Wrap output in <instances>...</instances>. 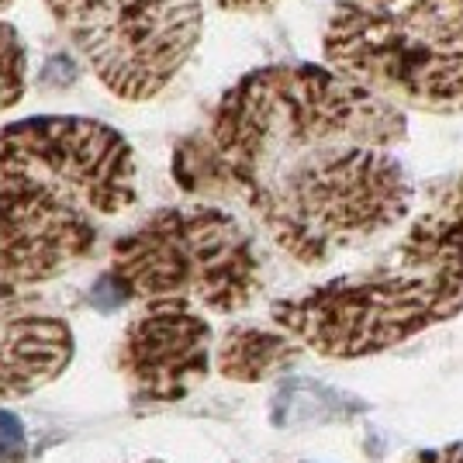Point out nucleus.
<instances>
[{
    "label": "nucleus",
    "instance_id": "0eeeda50",
    "mask_svg": "<svg viewBox=\"0 0 463 463\" xmlns=\"http://www.w3.org/2000/svg\"><path fill=\"white\" fill-rule=\"evenodd\" d=\"M136 402H176L212 367V322L191 305H146L118 346Z\"/></svg>",
    "mask_w": 463,
    "mask_h": 463
},
{
    "label": "nucleus",
    "instance_id": "423d86ee",
    "mask_svg": "<svg viewBox=\"0 0 463 463\" xmlns=\"http://www.w3.org/2000/svg\"><path fill=\"white\" fill-rule=\"evenodd\" d=\"M59 32L121 100H149L201 39V0H45Z\"/></svg>",
    "mask_w": 463,
    "mask_h": 463
},
{
    "label": "nucleus",
    "instance_id": "39448f33",
    "mask_svg": "<svg viewBox=\"0 0 463 463\" xmlns=\"http://www.w3.org/2000/svg\"><path fill=\"white\" fill-rule=\"evenodd\" d=\"M457 315H463L460 273L405 267L394 260L277 301L270 322L301 349L326 360H360L402 346Z\"/></svg>",
    "mask_w": 463,
    "mask_h": 463
},
{
    "label": "nucleus",
    "instance_id": "7ed1b4c3",
    "mask_svg": "<svg viewBox=\"0 0 463 463\" xmlns=\"http://www.w3.org/2000/svg\"><path fill=\"white\" fill-rule=\"evenodd\" d=\"M328 70L402 111L463 115V0H339Z\"/></svg>",
    "mask_w": 463,
    "mask_h": 463
},
{
    "label": "nucleus",
    "instance_id": "f257e3e1",
    "mask_svg": "<svg viewBox=\"0 0 463 463\" xmlns=\"http://www.w3.org/2000/svg\"><path fill=\"white\" fill-rule=\"evenodd\" d=\"M405 138V111L343 73L263 66L222 94L174 174L184 191L242 204L294 263L322 267L411 214Z\"/></svg>",
    "mask_w": 463,
    "mask_h": 463
},
{
    "label": "nucleus",
    "instance_id": "1a4fd4ad",
    "mask_svg": "<svg viewBox=\"0 0 463 463\" xmlns=\"http://www.w3.org/2000/svg\"><path fill=\"white\" fill-rule=\"evenodd\" d=\"M398 263L463 277V170L422 208L398 246Z\"/></svg>",
    "mask_w": 463,
    "mask_h": 463
},
{
    "label": "nucleus",
    "instance_id": "9b49d317",
    "mask_svg": "<svg viewBox=\"0 0 463 463\" xmlns=\"http://www.w3.org/2000/svg\"><path fill=\"white\" fill-rule=\"evenodd\" d=\"M11 4L14 0H0V115L18 104L24 83H28L24 42H21L18 28L4 18V11H11Z\"/></svg>",
    "mask_w": 463,
    "mask_h": 463
},
{
    "label": "nucleus",
    "instance_id": "f8f14e48",
    "mask_svg": "<svg viewBox=\"0 0 463 463\" xmlns=\"http://www.w3.org/2000/svg\"><path fill=\"white\" fill-rule=\"evenodd\" d=\"M408 463H463V443L443 446V449H425V453H415Z\"/></svg>",
    "mask_w": 463,
    "mask_h": 463
},
{
    "label": "nucleus",
    "instance_id": "f03ea898",
    "mask_svg": "<svg viewBox=\"0 0 463 463\" xmlns=\"http://www.w3.org/2000/svg\"><path fill=\"white\" fill-rule=\"evenodd\" d=\"M136 201V156L94 118L0 128V284L32 290L94 252L100 218Z\"/></svg>",
    "mask_w": 463,
    "mask_h": 463
},
{
    "label": "nucleus",
    "instance_id": "ddd939ff",
    "mask_svg": "<svg viewBox=\"0 0 463 463\" xmlns=\"http://www.w3.org/2000/svg\"><path fill=\"white\" fill-rule=\"evenodd\" d=\"M280 0H218L222 11H239V14H252V11H270Z\"/></svg>",
    "mask_w": 463,
    "mask_h": 463
},
{
    "label": "nucleus",
    "instance_id": "9d476101",
    "mask_svg": "<svg viewBox=\"0 0 463 463\" xmlns=\"http://www.w3.org/2000/svg\"><path fill=\"white\" fill-rule=\"evenodd\" d=\"M298 356H301V346L277 326H235L222 335V343L214 349V367L229 381L256 384L294 367Z\"/></svg>",
    "mask_w": 463,
    "mask_h": 463
},
{
    "label": "nucleus",
    "instance_id": "6e6552de",
    "mask_svg": "<svg viewBox=\"0 0 463 463\" xmlns=\"http://www.w3.org/2000/svg\"><path fill=\"white\" fill-rule=\"evenodd\" d=\"M73 360V332L32 290L0 284V402L56 381Z\"/></svg>",
    "mask_w": 463,
    "mask_h": 463
},
{
    "label": "nucleus",
    "instance_id": "20e7f679",
    "mask_svg": "<svg viewBox=\"0 0 463 463\" xmlns=\"http://www.w3.org/2000/svg\"><path fill=\"white\" fill-rule=\"evenodd\" d=\"M108 284L118 301L235 315L263 294V256L242 222L218 204L159 208L115 242Z\"/></svg>",
    "mask_w": 463,
    "mask_h": 463
}]
</instances>
